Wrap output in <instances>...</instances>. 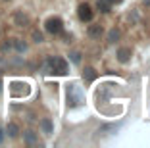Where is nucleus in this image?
Segmentation results:
<instances>
[{
	"mask_svg": "<svg viewBox=\"0 0 150 148\" xmlns=\"http://www.w3.org/2000/svg\"><path fill=\"white\" fill-rule=\"evenodd\" d=\"M46 64H48L50 73H56V75H66L67 73V62L60 56H50Z\"/></svg>",
	"mask_w": 150,
	"mask_h": 148,
	"instance_id": "1",
	"label": "nucleus"
},
{
	"mask_svg": "<svg viewBox=\"0 0 150 148\" xmlns=\"http://www.w3.org/2000/svg\"><path fill=\"white\" fill-rule=\"evenodd\" d=\"M44 29H46V33H50V35H60L62 29H64V21L60 18H48L46 23H44Z\"/></svg>",
	"mask_w": 150,
	"mask_h": 148,
	"instance_id": "2",
	"label": "nucleus"
},
{
	"mask_svg": "<svg viewBox=\"0 0 150 148\" xmlns=\"http://www.w3.org/2000/svg\"><path fill=\"white\" fill-rule=\"evenodd\" d=\"M77 16H79L81 21H91V19H93V10H91L88 4H79V8H77Z\"/></svg>",
	"mask_w": 150,
	"mask_h": 148,
	"instance_id": "3",
	"label": "nucleus"
},
{
	"mask_svg": "<svg viewBox=\"0 0 150 148\" xmlns=\"http://www.w3.org/2000/svg\"><path fill=\"white\" fill-rule=\"evenodd\" d=\"M67 100H69V106L73 108V106H79L81 104V94L79 92H75V85H71L69 89H67Z\"/></svg>",
	"mask_w": 150,
	"mask_h": 148,
	"instance_id": "4",
	"label": "nucleus"
},
{
	"mask_svg": "<svg viewBox=\"0 0 150 148\" xmlns=\"http://www.w3.org/2000/svg\"><path fill=\"white\" fill-rule=\"evenodd\" d=\"M117 60L121 62V64H127V62L131 60V48H127V46L119 48L117 50Z\"/></svg>",
	"mask_w": 150,
	"mask_h": 148,
	"instance_id": "5",
	"label": "nucleus"
},
{
	"mask_svg": "<svg viewBox=\"0 0 150 148\" xmlns=\"http://www.w3.org/2000/svg\"><path fill=\"white\" fill-rule=\"evenodd\" d=\"M102 33H104L102 25H91L88 27V37H91V39H100Z\"/></svg>",
	"mask_w": 150,
	"mask_h": 148,
	"instance_id": "6",
	"label": "nucleus"
},
{
	"mask_svg": "<svg viewBox=\"0 0 150 148\" xmlns=\"http://www.w3.org/2000/svg\"><path fill=\"white\" fill-rule=\"evenodd\" d=\"M96 71L93 69V67H85V71H83V79H85V83H93L94 79H96Z\"/></svg>",
	"mask_w": 150,
	"mask_h": 148,
	"instance_id": "7",
	"label": "nucleus"
},
{
	"mask_svg": "<svg viewBox=\"0 0 150 148\" xmlns=\"http://www.w3.org/2000/svg\"><path fill=\"white\" fill-rule=\"evenodd\" d=\"M96 8L100 10L102 13H106V12H110L112 2H110V0H96Z\"/></svg>",
	"mask_w": 150,
	"mask_h": 148,
	"instance_id": "8",
	"label": "nucleus"
},
{
	"mask_svg": "<svg viewBox=\"0 0 150 148\" xmlns=\"http://www.w3.org/2000/svg\"><path fill=\"white\" fill-rule=\"evenodd\" d=\"M40 127H42V131L46 135L52 133V121H50V119H42V121H40Z\"/></svg>",
	"mask_w": 150,
	"mask_h": 148,
	"instance_id": "9",
	"label": "nucleus"
},
{
	"mask_svg": "<svg viewBox=\"0 0 150 148\" xmlns=\"http://www.w3.org/2000/svg\"><path fill=\"white\" fill-rule=\"evenodd\" d=\"M6 131H8L10 137H18L19 135V127L16 125V123H8V129H6Z\"/></svg>",
	"mask_w": 150,
	"mask_h": 148,
	"instance_id": "10",
	"label": "nucleus"
},
{
	"mask_svg": "<svg viewBox=\"0 0 150 148\" xmlns=\"http://www.w3.org/2000/svg\"><path fill=\"white\" fill-rule=\"evenodd\" d=\"M16 23H18V25H21V27H25L27 23H29V19H27V16H23V13H16Z\"/></svg>",
	"mask_w": 150,
	"mask_h": 148,
	"instance_id": "11",
	"label": "nucleus"
},
{
	"mask_svg": "<svg viewBox=\"0 0 150 148\" xmlns=\"http://www.w3.org/2000/svg\"><path fill=\"white\" fill-rule=\"evenodd\" d=\"M25 142L27 144H35L37 142V135L33 133V131H27L25 133Z\"/></svg>",
	"mask_w": 150,
	"mask_h": 148,
	"instance_id": "12",
	"label": "nucleus"
},
{
	"mask_svg": "<svg viewBox=\"0 0 150 148\" xmlns=\"http://www.w3.org/2000/svg\"><path fill=\"white\" fill-rule=\"evenodd\" d=\"M117 39H119V31L114 27V29H112L110 33H108V40H110V42H115Z\"/></svg>",
	"mask_w": 150,
	"mask_h": 148,
	"instance_id": "13",
	"label": "nucleus"
},
{
	"mask_svg": "<svg viewBox=\"0 0 150 148\" xmlns=\"http://www.w3.org/2000/svg\"><path fill=\"white\" fill-rule=\"evenodd\" d=\"M13 46L18 48L19 52H23V50H25V48H27V44H25V42H21V40H19V39H16V40H13Z\"/></svg>",
	"mask_w": 150,
	"mask_h": 148,
	"instance_id": "14",
	"label": "nucleus"
},
{
	"mask_svg": "<svg viewBox=\"0 0 150 148\" xmlns=\"http://www.w3.org/2000/svg\"><path fill=\"white\" fill-rule=\"evenodd\" d=\"M69 56H71V62H73V64H79L81 62V54L79 52H71Z\"/></svg>",
	"mask_w": 150,
	"mask_h": 148,
	"instance_id": "15",
	"label": "nucleus"
},
{
	"mask_svg": "<svg viewBox=\"0 0 150 148\" xmlns=\"http://www.w3.org/2000/svg\"><path fill=\"white\" fill-rule=\"evenodd\" d=\"M33 39H35V42H42V35L40 33H33Z\"/></svg>",
	"mask_w": 150,
	"mask_h": 148,
	"instance_id": "16",
	"label": "nucleus"
},
{
	"mask_svg": "<svg viewBox=\"0 0 150 148\" xmlns=\"http://www.w3.org/2000/svg\"><path fill=\"white\" fill-rule=\"evenodd\" d=\"M2 140H4V131L0 129V144H2Z\"/></svg>",
	"mask_w": 150,
	"mask_h": 148,
	"instance_id": "17",
	"label": "nucleus"
},
{
	"mask_svg": "<svg viewBox=\"0 0 150 148\" xmlns=\"http://www.w3.org/2000/svg\"><path fill=\"white\" fill-rule=\"evenodd\" d=\"M112 4H119V2H121V0H110Z\"/></svg>",
	"mask_w": 150,
	"mask_h": 148,
	"instance_id": "18",
	"label": "nucleus"
}]
</instances>
